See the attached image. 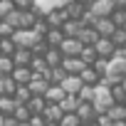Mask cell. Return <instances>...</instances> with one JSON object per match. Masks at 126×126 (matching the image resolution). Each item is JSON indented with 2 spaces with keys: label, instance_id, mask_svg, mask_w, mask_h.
<instances>
[{
  "label": "cell",
  "instance_id": "obj_47",
  "mask_svg": "<svg viewBox=\"0 0 126 126\" xmlns=\"http://www.w3.org/2000/svg\"><path fill=\"white\" fill-rule=\"evenodd\" d=\"M121 87H124V89H126V74H124V77H121Z\"/></svg>",
  "mask_w": 126,
  "mask_h": 126
},
{
  "label": "cell",
  "instance_id": "obj_10",
  "mask_svg": "<svg viewBox=\"0 0 126 126\" xmlns=\"http://www.w3.org/2000/svg\"><path fill=\"white\" fill-rule=\"evenodd\" d=\"M94 49H96V57H106V59H109L116 47H114V42H111L109 37H99V40L94 42Z\"/></svg>",
  "mask_w": 126,
  "mask_h": 126
},
{
  "label": "cell",
  "instance_id": "obj_17",
  "mask_svg": "<svg viewBox=\"0 0 126 126\" xmlns=\"http://www.w3.org/2000/svg\"><path fill=\"white\" fill-rule=\"evenodd\" d=\"M59 30L64 32V37H77V32L82 30V22H79L77 17H67L64 22L59 25Z\"/></svg>",
  "mask_w": 126,
  "mask_h": 126
},
{
  "label": "cell",
  "instance_id": "obj_22",
  "mask_svg": "<svg viewBox=\"0 0 126 126\" xmlns=\"http://www.w3.org/2000/svg\"><path fill=\"white\" fill-rule=\"evenodd\" d=\"M42 57H45V62H47V67H57L59 62H62V52H59V47H47Z\"/></svg>",
  "mask_w": 126,
  "mask_h": 126
},
{
  "label": "cell",
  "instance_id": "obj_2",
  "mask_svg": "<svg viewBox=\"0 0 126 126\" xmlns=\"http://www.w3.org/2000/svg\"><path fill=\"white\" fill-rule=\"evenodd\" d=\"M87 8H89V13H94L96 17H109L111 10L116 8V3H114V0H89Z\"/></svg>",
  "mask_w": 126,
  "mask_h": 126
},
{
  "label": "cell",
  "instance_id": "obj_34",
  "mask_svg": "<svg viewBox=\"0 0 126 126\" xmlns=\"http://www.w3.org/2000/svg\"><path fill=\"white\" fill-rule=\"evenodd\" d=\"M30 109H27V104H17L15 109H13V116H15V121H27L30 119Z\"/></svg>",
  "mask_w": 126,
  "mask_h": 126
},
{
  "label": "cell",
  "instance_id": "obj_44",
  "mask_svg": "<svg viewBox=\"0 0 126 126\" xmlns=\"http://www.w3.org/2000/svg\"><path fill=\"white\" fill-rule=\"evenodd\" d=\"M114 3H116L119 8H126V0H114Z\"/></svg>",
  "mask_w": 126,
  "mask_h": 126
},
{
  "label": "cell",
  "instance_id": "obj_35",
  "mask_svg": "<svg viewBox=\"0 0 126 126\" xmlns=\"http://www.w3.org/2000/svg\"><path fill=\"white\" fill-rule=\"evenodd\" d=\"M109 40L114 42V47H124V45H126V30H124V27H116Z\"/></svg>",
  "mask_w": 126,
  "mask_h": 126
},
{
  "label": "cell",
  "instance_id": "obj_7",
  "mask_svg": "<svg viewBox=\"0 0 126 126\" xmlns=\"http://www.w3.org/2000/svg\"><path fill=\"white\" fill-rule=\"evenodd\" d=\"M10 77L15 79V84H27V82L32 79V69H30L27 64H15L13 72H10Z\"/></svg>",
  "mask_w": 126,
  "mask_h": 126
},
{
  "label": "cell",
  "instance_id": "obj_25",
  "mask_svg": "<svg viewBox=\"0 0 126 126\" xmlns=\"http://www.w3.org/2000/svg\"><path fill=\"white\" fill-rule=\"evenodd\" d=\"M15 106L17 101L13 99V94H0V114H13Z\"/></svg>",
  "mask_w": 126,
  "mask_h": 126
},
{
  "label": "cell",
  "instance_id": "obj_39",
  "mask_svg": "<svg viewBox=\"0 0 126 126\" xmlns=\"http://www.w3.org/2000/svg\"><path fill=\"white\" fill-rule=\"evenodd\" d=\"M13 30H15V27H13L10 22H5L3 17H0V37H10V35H13Z\"/></svg>",
  "mask_w": 126,
  "mask_h": 126
},
{
  "label": "cell",
  "instance_id": "obj_13",
  "mask_svg": "<svg viewBox=\"0 0 126 126\" xmlns=\"http://www.w3.org/2000/svg\"><path fill=\"white\" fill-rule=\"evenodd\" d=\"M106 72H109V74H119V77H124V74H126V57H116V54H111V57H109V67H106Z\"/></svg>",
  "mask_w": 126,
  "mask_h": 126
},
{
  "label": "cell",
  "instance_id": "obj_50",
  "mask_svg": "<svg viewBox=\"0 0 126 126\" xmlns=\"http://www.w3.org/2000/svg\"><path fill=\"white\" fill-rule=\"evenodd\" d=\"M121 27H124V30H126V22H124V25H121Z\"/></svg>",
  "mask_w": 126,
  "mask_h": 126
},
{
  "label": "cell",
  "instance_id": "obj_43",
  "mask_svg": "<svg viewBox=\"0 0 126 126\" xmlns=\"http://www.w3.org/2000/svg\"><path fill=\"white\" fill-rule=\"evenodd\" d=\"M13 5L17 10H27V8H32V0H13Z\"/></svg>",
  "mask_w": 126,
  "mask_h": 126
},
{
  "label": "cell",
  "instance_id": "obj_41",
  "mask_svg": "<svg viewBox=\"0 0 126 126\" xmlns=\"http://www.w3.org/2000/svg\"><path fill=\"white\" fill-rule=\"evenodd\" d=\"M27 124H30V126H45L47 121H45V116H42V114H30Z\"/></svg>",
  "mask_w": 126,
  "mask_h": 126
},
{
  "label": "cell",
  "instance_id": "obj_28",
  "mask_svg": "<svg viewBox=\"0 0 126 126\" xmlns=\"http://www.w3.org/2000/svg\"><path fill=\"white\" fill-rule=\"evenodd\" d=\"M15 79L10 74H0V94H13L15 92Z\"/></svg>",
  "mask_w": 126,
  "mask_h": 126
},
{
  "label": "cell",
  "instance_id": "obj_37",
  "mask_svg": "<svg viewBox=\"0 0 126 126\" xmlns=\"http://www.w3.org/2000/svg\"><path fill=\"white\" fill-rule=\"evenodd\" d=\"M15 49V42L10 37H0V54H13Z\"/></svg>",
  "mask_w": 126,
  "mask_h": 126
},
{
  "label": "cell",
  "instance_id": "obj_42",
  "mask_svg": "<svg viewBox=\"0 0 126 126\" xmlns=\"http://www.w3.org/2000/svg\"><path fill=\"white\" fill-rule=\"evenodd\" d=\"M94 121H96V126H111V119H109V114L104 111V114H96L94 116Z\"/></svg>",
  "mask_w": 126,
  "mask_h": 126
},
{
  "label": "cell",
  "instance_id": "obj_26",
  "mask_svg": "<svg viewBox=\"0 0 126 126\" xmlns=\"http://www.w3.org/2000/svg\"><path fill=\"white\" fill-rule=\"evenodd\" d=\"M79 59L84 62V64H92V62L96 59V49H94V45H82V49H79Z\"/></svg>",
  "mask_w": 126,
  "mask_h": 126
},
{
  "label": "cell",
  "instance_id": "obj_8",
  "mask_svg": "<svg viewBox=\"0 0 126 126\" xmlns=\"http://www.w3.org/2000/svg\"><path fill=\"white\" fill-rule=\"evenodd\" d=\"M74 114L79 116V121H82V124L94 121V116H96V111H94L92 101H79V104H77V109H74Z\"/></svg>",
  "mask_w": 126,
  "mask_h": 126
},
{
  "label": "cell",
  "instance_id": "obj_23",
  "mask_svg": "<svg viewBox=\"0 0 126 126\" xmlns=\"http://www.w3.org/2000/svg\"><path fill=\"white\" fill-rule=\"evenodd\" d=\"M37 17H40V15H37V10H35V8L20 10V27H32Z\"/></svg>",
  "mask_w": 126,
  "mask_h": 126
},
{
  "label": "cell",
  "instance_id": "obj_1",
  "mask_svg": "<svg viewBox=\"0 0 126 126\" xmlns=\"http://www.w3.org/2000/svg\"><path fill=\"white\" fill-rule=\"evenodd\" d=\"M10 40H13L15 45H20V47H32L37 40H42V35L35 32L32 27H15L13 35H10Z\"/></svg>",
  "mask_w": 126,
  "mask_h": 126
},
{
  "label": "cell",
  "instance_id": "obj_9",
  "mask_svg": "<svg viewBox=\"0 0 126 126\" xmlns=\"http://www.w3.org/2000/svg\"><path fill=\"white\" fill-rule=\"evenodd\" d=\"M82 84H84V82L79 79V74H67L64 79H62V82H59V87H62V89H64V94H77Z\"/></svg>",
  "mask_w": 126,
  "mask_h": 126
},
{
  "label": "cell",
  "instance_id": "obj_20",
  "mask_svg": "<svg viewBox=\"0 0 126 126\" xmlns=\"http://www.w3.org/2000/svg\"><path fill=\"white\" fill-rule=\"evenodd\" d=\"M42 40H45V42H47L49 47H59V42L64 40V32H62L59 27H49V30H47V32L42 35Z\"/></svg>",
  "mask_w": 126,
  "mask_h": 126
},
{
  "label": "cell",
  "instance_id": "obj_14",
  "mask_svg": "<svg viewBox=\"0 0 126 126\" xmlns=\"http://www.w3.org/2000/svg\"><path fill=\"white\" fill-rule=\"evenodd\" d=\"M87 10V3H82V0H67V5H64V15L67 17H82V13Z\"/></svg>",
  "mask_w": 126,
  "mask_h": 126
},
{
  "label": "cell",
  "instance_id": "obj_24",
  "mask_svg": "<svg viewBox=\"0 0 126 126\" xmlns=\"http://www.w3.org/2000/svg\"><path fill=\"white\" fill-rule=\"evenodd\" d=\"M45 104H47V101H45L42 94H32V96L27 99V109H30L32 114H40V111L45 109Z\"/></svg>",
  "mask_w": 126,
  "mask_h": 126
},
{
  "label": "cell",
  "instance_id": "obj_19",
  "mask_svg": "<svg viewBox=\"0 0 126 126\" xmlns=\"http://www.w3.org/2000/svg\"><path fill=\"white\" fill-rule=\"evenodd\" d=\"M106 114H109L111 121H126V104H124V101H114V104L106 109Z\"/></svg>",
  "mask_w": 126,
  "mask_h": 126
},
{
  "label": "cell",
  "instance_id": "obj_32",
  "mask_svg": "<svg viewBox=\"0 0 126 126\" xmlns=\"http://www.w3.org/2000/svg\"><path fill=\"white\" fill-rule=\"evenodd\" d=\"M59 126H79L82 121H79V116L74 114V111H64V114H62V119L57 121Z\"/></svg>",
  "mask_w": 126,
  "mask_h": 126
},
{
  "label": "cell",
  "instance_id": "obj_49",
  "mask_svg": "<svg viewBox=\"0 0 126 126\" xmlns=\"http://www.w3.org/2000/svg\"><path fill=\"white\" fill-rule=\"evenodd\" d=\"M121 101H124V104H126V94H124V99H121Z\"/></svg>",
  "mask_w": 126,
  "mask_h": 126
},
{
  "label": "cell",
  "instance_id": "obj_6",
  "mask_svg": "<svg viewBox=\"0 0 126 126\" xmlns=\"http://www.w3.org/2000/svg\"><path fill=\"white\" fill-rule=\"evenodd\" d=\"M92 27L99 32V37H111V32L116 30V25L111 22V17H96Z\"/></svg>",
  "mask_w": 126,
  "mask_h": 126
},
{
  "label": "cell",
  "instance_id": "obj_5",
  "mask_svg": "<svg viewBox=\"0 0 126 126\" xmlns=\"http://www.w3.org/2000/svg\"><path fill=\"white\" fill-rule=\"evenodd\" d=\"M67 5V0H32V8L37 10V15H45L54 8H64Z\"/></svg>",
  "mask_w": 126,
  "mask_h": 126
},
{
  "label": "cell",
  "instance_id": "obj_16",
  "mask_svg": "<svg viewBox=\"0 0 126 126\" xmlns=\"http://www.w3.org/2000/svg\"><path fill=\"white\" fill-rule=\"evenodd\" d=\"M77 40H79L82 45H94V42L99 40V32H96L94 27H89V25H82V30L77 32Z\"/></svg>",
  "mask_w": 126,
  "mask_h": 126
},
{
  "label": "cell",
  "instance_id": "obj_29",
  "mask_svg": "<svg viewBox=\"0 0 126 126\" xmlns=\"http://www.w3.org/2000/svg\"><path fill=\"white\" fill-rule=\"evenodd\" d=\"M77 104H79V99H77L74 94H64V96H62V101H59V109H62V111H74Z\"/></svg>",
  "mask_w": 126,
  "mask_h": 126
},
{
  "label": "cell",
  "instance_id": "obj_48",
  "mask_svg": "<svg viewBox=\"0 0 126 126\" xmlns=\"http://www.w3.org/2000/svg\"><path fill=\"white\" fill-rule=\"evenodd\" d=\"M45 126H59V124H54V121H47V124H45Z\"/></svg>",
  "mask_w": 126,
  "mask_h": 126
},
{
  "label": "cell",
  "instance_id": "obj_11",
  "mask_svg": "<svg viewBox=\"0 0 126 126\" xmlns=\"http://www.w3.org/2000/svg\"><path fill=\"white\" fill-rule=\"evenodd\" d=\"M49 87V82L42 77V74H37V72H32V79L27 82V89H30V94H45V89Z\"/></svg>",
  "mask_w": 126,
  "mask_h": 126
},
{
  "label": "cell",
  "instance_id": "obj_33",
  "mask_svg": "<svg viewBox=\"0 0 126 126\" xmlns=\"http://www.w3.org/2000/svg\"><path fill=\"white\" fill-rule=\"evenodd\" d=\"M109 17H111V22H114L116 27H121V25L126 22V8H119V5H116V8L111 10V15H109Z\"/></svg>",
  "mask_w": 126,
  "mask_h": 126
},
{
  "label": "cell",
  "instance_id": "obj_31",
  "mask_svg": "<svg viewBox=\"0 0 126 126\" xmlns=\"http://www.w3.org/2000/svg\"><path fill=\"white\" fill-rule=\"evenodd\" d=\"M74 96H77L79 101H92V99H94V84H82Z\"/></svg>",
  "mask_w": 126,
  "mask_h": 126
},
{
  "label": "cell",
  "instance_id": "obj_12",
  "mask_svg": "<svg viewBox=\"0 0 126 126\" xmlns=\"http://www.w3.org/2000/svg\"><path fill=\"white\" fill-rule=\"evenodd\" d=\"M13 64H30V59H32V49L30 47H20V45H15V49H13Z\"/></svg>",
  "mask_w": 126,
  "mask_h": 126
},
{
  "label": "cell",
  "instance_id": "obj_21",
  "mask_svg": "<svg viewBox=\"0 0 126 126\" xmlns=\"http://www.w3.org/2000/svg\"><path fill=\"white\" fill-rule=\"evenodd\" d=\"M45 101H52V104H59L62 101V96H64V89H62L59 84H49L47 89H45Z\"/></svg>",
  "mask_w": 126,
  "mask_h": 126
},
{
  "label": "cell",
  "instance_id": "obj_51",
  "mask_svg": "<svg viewBox=\"0 0 126 126\" xmlns=\"http://www.w3.org/2000/svg\"><path fill=\"white\" fill-rule=\"evenodd\" d=\"M82 3H87V0H82Z\"/></svg>",
  "mask_w": 126,
  "mask_h": 126
},
{
  "label": "cell",
  "instance_id": "obj_38",
  "mask_svg": "<svg viewBox=\"0 0 126 126\" xmlns=\"http://www.w3.org/2000/svg\"><path fill=\"white\" fill-rule=\"evenodd\" d=\"M109 89H111V99H114V101H121V99H124V94H126V89L121 87V82H119V84H111Z\"/></svg>",
  "mask_w": 126,
  "mask_h": 126
},
{
  "label": "cell",
  "instance_id": "obj_27",
  "mask_svg": "<svg viewBox=\"0 0 126 126\" xmlns=\"http://www.w3.org/2000/svg\"><path fill=\"white\" fill-rule=\"evenodd\" d=\"M32 94H30V89H27V84H17L15 87V92H13V99L17 101V104H27V99H30Z\"/></svg>",
  "mask_w": 126,
  "mask_h": 126
},
{
  "label": "cell",
  "instance_id": "obj_15",
  "mask_svg": "<svg viewBox=\"0 0 126 126\" xmlns=\"http://www.w3.org/2000/svg\"><path fill=\"white\" fill-rule=\"evenodd\" d=\"M40 114L45 116V121H54V124H57V121L62 119V114H64V111L59 109V104H52V101H47V104H45V109H42Z\"/></svg>",
  "mask_w": 126,
  "mask_h": 126
},
{
  "label": "cell",
  "instance_id": "obj_45",
  "mask_svg": "<svg viewBox=\"0 0 126 126\" xmlns=\"http://www.w3.org/2000/svg\"><path fill=\"white\" fill-rule=\"evenodd\" d=\"M111 126H126V121H111Z\"/></svg>",
  "mask_w": 126,
  "mask_h": 126
},
{
  "label": "cell",
  "instance_id": "obj_46",
  "mask_svg": "<svg viewBox=\"0 0 126 126\" xmlns=\"http://www.w3.org/2000/svg\"><path fill=\"white\" fill-rule=\"evenodd\" d=\"M15 126H30V124H27V121H17Z\"/></svg>",
  "mask_w": 126,
  "mask_h": 126
},
{
  "label": "cell",
  "instance_id": "obj_4",
  "mask_svg": "<svg viewBox=\"0 0 126 126\" xmlns=\"http://www.w3.org/2000/svg\"><path fill=\"white\" fill-rule=\"evenodd\" d=\"M79 49H82V42H79L77 37H64V40L59 42L62 57H74V54H79Z\"/></svg>",
  "mask_w": 126,
  "mask_h": 126
},
{
  "label": "cell",
  "instance_id": "obj_18",
  "mask_svg": "<svg viewBox=\"0 0 126 126\" xmlns=\"http://www.w3.org/2000/svg\"><path fill=\"white\" fill-rule=\"evenodd\" d=\"M42 77H45V79H47L49 84H59L62 79L67 77V72H64V69H62V67L57 64V67H47V69L42 72Z\"/></svg>",
  "mask_w": 126,
  "mask_h": 126
},
{
  "label": "cell",
  "instance_id": "obj_36",
  "mask_svg": "<svg viewBox=\"0 0 126 126\" xmlns=\"http://www.w3.org/2000/svg\"><path fill=\"white\" fill-rule=\"evenodd\" d=\"M13 57L10 54H0V74H10L13 72Z\"/></svg>",
  "mask_w": 126,
  "mask_h": 126
},
{
  "label": "cell",
  "instance_id": "obj_30",
  "mask_svg": "<svg viewBox=\"0 0 126 126\" xmlns=\"http://www.w3.org/2000/svg\"><path fill=\"white\" fill-rule=\"evenodd\" d=\"M79 79H82L84 84H96V82H99V74H96V72H94V69L87 64V67L79 72Z\"/></svg>",
  "mask_w": 126,
  "mask_h": 126
},
{
  "label": "cell",
  "instance_id": "obj_3",
  "mask_svg": "<svg viewBox=\"0 0 126 126\" xmlns=\"http://www.w3.org/2000/svg\"><path fill=\"white\" fill-rule=\"evenodd\" d=\"M59 67L64 69L67 74H79L87 64L79 59V54H74V57H62V62H59Z\"/></svg>",
  "mask_w": 126,
  "mask_h": 126
},
{
  "label": "cell",
  "instance_id": "obj_40",
  "mask_svg": "<svg viewBox=\"0 0 126 126\" xmlns=\"http://www.w3.org/2000/svg\"><path fill=\"white\" fill-rule=\"evenodd\" d=\"M10 10H15V5H13V0H0V17H5Z\"/></svg>",
  "mask_w": 126,
  "mask_h": 126
}]
</instances>
